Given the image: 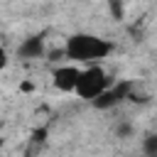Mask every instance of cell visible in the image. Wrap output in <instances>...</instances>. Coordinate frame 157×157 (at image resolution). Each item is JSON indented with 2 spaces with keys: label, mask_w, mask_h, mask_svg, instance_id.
<instances>
[{
  "label": "cell",
  "mask_w": 157,
  "mask_h": 157,
  "mask_svg": "<svg viewBox=\"0 0 157 157\" xmlns=\"http://www.w3.org/2000/svg\"><path fill=\"white\" fill-rule=\"evenodd\" d=\"M108 7H110L113 20H123V15H125V10H123V0H108Z\"/></svg>",
  "instance_id": "obj_7"
},
{
  "label": "cell",
  "mask_w": 157,
  "mask_h": 157,
  "mask_svg": "<svg viewBox=\"0 0 157 157\" xmlns=\"http://www.w3.org/2000/svg\"><path fill=\"white\" fill-rule=\"evenodd\" d=\"M32 140H34V142H44V140H47V130H44V128L34 130V132H32Z\"/></svg>",
  "instance_id": "obj_8"
},
{
  "label": "cell",
  "mask_w": 157,
  "mask_h": 157,
  "mask_svg": "<svg viewBox=\"0 0 157 157\" xmlns=\"http://www.w3.org/2000/svg\"><path fill=\"white\" fill-rule=\"evenodd\" d=\"M130 91H132V83H130V81H120L118 86L105 88L103 93H98V96H96L91 103H93V108H98V110H108V108L118 105L120 101H125Z\"/></svg>",
  "instance_id": "obj_3"
},
{
  "label": "cell",
  "mask_w": 157,
  "mask_h": 157,
  "mask_svg": "<svg viewBox=\"0 0 157 157\" xmlns=\"http://www.w3.org/2000/svg\"><path fill=\"white\" fill-rule=\"evenodd\" d=\"M78 69L76 66H59L54 71V86L59 91H74L76 88V81H78Z\"/></svg>",
  "instance_id": "obj_4"
},
{
  "label": "cell",
  "mask_w": 157,
  "mask_h": 157,
  "mask_svg": "<svg viewBox=\"0 0 157 157\" xmlns=\"http://www.w3.org/2000/svg\"><path fill=\"white\" fill-rule=\"evenodd\" d=\"M142 150H145V157H157V135H147L142 142Z\"/></svg>",
  "instance_id": "obj_6"
},
{
  "label": "cell",
  "mask_w": 157,
  "mask_h": 157,
  "mask_svg": "<svg viewBox=\"0 0 157 157\" xmlns=\"http://www.w3.org/2000/svg\"><path fill=\"white\" fill-rule=\"evenodd\" d=\"M108 83H110V78L105 76V71L98 69V66H91V69H86V71L78 74V81H76V88H74V91H76L81 98L93 101L98 93H103V91L108 88Z\"/></svg>",
  "instance_id": "obj_2"
},
{
  "label": "cell",
  "mask_w": 157,
  "mask_h": 157,
  "mask_svg": "<svg viewBox=\"0 0 157 157\" xmlns=\"http://www.w3.org/2000/svg\"><path fill=\"white\" fill-rule=\"evenodd\" d=\"M113 52V44L93 37V34H74L66 42V54L69 59H78V61H93V59H103Z\"/></svg>",
  "instance_id": "obj_1"
},
{
  "label": "cell",
  "mask_w": 157,
  "mask_h": 157,
  "mask_svg": "<svg viewBox=\"0 0 157 157\" xmlns=\"http://www.w3.org/2000/svg\"><path fill=\"white\" fill-rule=\"evenodd\" d=\"M118 135H120V137L130 135V125H120V128H118Z\"/></svg>",
  "instance_id": "obj_9"
},
{
  "label": "cell",
  "mask_w": 157,
  "mask_h": 157,
  "mask_svg": "<svg viewBox=\"0 0 157 157\" xmlns=\"http://www.w3.org/2000/svg\"><path fill=\"white\" fill-rule=\"evenodd\" d=\"M5 64H7V54H5V49L0 47V69H5Z\"/></svg>",
  "instance_id": "obj_10"
},
{
  "label": "cell",
  "mask_w": 157,
  "mask_h": 157,
  "mask_svg": "<svg viewBox=\"0 0 157 157\" xmlns=\"http://www.w3.org/2000/svg\"><path fill=\"white\" fill-rule=\"evenodd\" d=\"M42 52H44V42H42V37H29V39H25V42L20 44V56H22V59L42 56Z\"/></svg>",
  "instance_id": "obj_5"
},
{
  "label": "cell",
  "mask_w": 157,
  "mask_h": 157,
  "mask_svg": "<svg viewBox=\"0 0 157 157\" xmlns=\"http://www.w3.org/2000/svg\"><path fill=\"white\" fill-rule=\"evenodd\" d=\"M0 132H2V120H0Z\"/></svg>",
  "instance_id": "obj_11"
},
{
  "label": "cell",
  "mask_w": 157,
  "mask_h": 157,
  "mask_svg": "<svg viewBox=\"0 0 157 157\" xmlns=\"http://www.w3.org/2000/svg\"><path fill=\"white\" fill-rule=\"evenodd\" d=\"M0 145H2V140H0Z\"/></svg>",
  "instance_id": "obj_12"
}]
</instances>
